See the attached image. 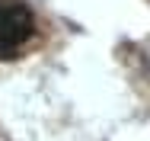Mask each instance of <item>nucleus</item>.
<instances>
[{
    "label": "nucleus",
    "instance_id": "obj_1",
    "mask_svg": "<svg viewBox=\"0 0 150 141\" xmlns=\"http://www.w3.org/2000/svg\"><path fill=\"white\" fill-rule=\"evenodd\" d=\"M38 35V23L29 3L23 0H0V61L19 58Z\"/></svg>",
    "mask_w": 150,
    "mask_h": 141
}]
</instances>
